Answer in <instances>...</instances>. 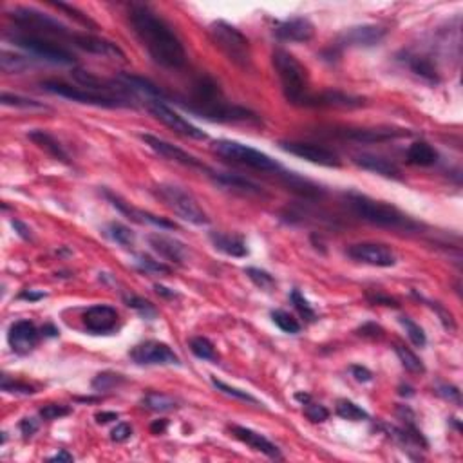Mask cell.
<instances>
[{"mask_svg": "<svg viewBox=\"0 0 463 463\" xmlns=\"http://www.w3.org/2000/svg\"><path fill=\"white\" fill-rule=\"evenodd\" d=\"M132 31L156 64L179 69L186 64V53L174 29L147 6L134 4L129 11Z\"/></svg>", "mask_w": 463, "mask_h": 463, "instance_id": "cell-1", "label": "cell"}, {"mask_svg": "<svg viewBox=\"0 0 463 463\" xmlns=\"http://www.w3.org/2000/svg\"><path fill=\"white\" fill-rule=\"evenodd\" d=\"M181 107L197 114L200 118L219 123H255L257 116L252 111L234 105L222 96L221 89L212 78L201 74L192 82L188 98L179 101Z\"/></svg>", "mask_w": 463, "mask_h": 463, "instance_id": "cell-2", "label": "cell"}, {"mask_svg": "<svg viewBox=\"0 0 463 463\" xmlns=\"http://www.w3.org/2000/svg\"><path fill=\"white\" fill-rule=\"evenodd\" d=\"M346 203L351 212L360 218L362 221L375 225L380 228H389V230H416L418 222L405 216L402 210H398L393 204L386 201L373 200L369 195L359 194V192H348L344 195Z\"/></svg>", "mask_w": 463, "mask_h": 463, "instance_id": "cell-3", "label": "cell"}, {"mask_svg": "<svg viewBox=\"0 0 463 463\" xmlns=\"http://www.w3.org/2000/svg\"><path fill=\"white\" fill-rule=\"evenodd\" d=\"M273 67L281 80L284 98L291 105L308 107L309 104V76L308 69L300 64L295 56L284 49H275L272 55Z\"/></svg>", "mask_w": 463, "mask_h": 463, "instance_id": "cell-4", "label": "cell"}, {"mask_svg": "<svg viewBox=\"0 0 463 463\" xmlns=\"http://www.w3.org/2000/svg\"><path fill=\"white\" fill-rule=\"evenodd\" d=\"M209 35L216 47L230 60L232 64L237 65L239 69H245V71L252 67L250 40L239 29L234 28L232 24L218 20V22L210 24Z\"/></svg>", "mask_w": 463, "mask_h": 463, "instance_id": "cell-5", "label": "cell"}, {"mask_svg": "<svg viewBox=\"0 0 463 463\" xmlns=\"http://www.w3.org/2000/svg\"><path fill=\"white\" fill-rule=\"evenodd\" d=\"M42 89L46 92H51V95L60 96V98H67V100L78 101V104L95 105V107H104V109H127V107H134L131 100H125V98H120V96L95 91V89H87V87L69 86V83L56 82V80L44 82L42 83Z\"/></svg>", "mask_w": 463, "mask_h": 463, "instance_id": "cell-6", "label": "cell"}, {"mask_svg": "<svg viewBox=\"0 0 463 463\" xmlns=\"http://www.w3.org/2000/svg\"><path fill=\"white\" fill-rule=\"evenodd\" d=\"M156 195L159 200L167 204L168 209L176 213L177 218L183 219V221L195 225V227H204L209 225L210 219L206 216V212L203 210L197 200L190 192H186L185 188L177 185H170V183H161L154 188Z\"/></svg>", "mask_w": 463, "mask_h": 463, "instance_id": "cell-7", "label": "cell"}, {"mask_svg": "<svg viewBox=\"0 0 463 463\" xmlns=\"http://www.w3.org/2000/svg\"><path fill=\"white\" fill-rule=\"evenodd\" d=\"M10 19L20 28L35 31L33 35H38V37L65 38L73 44V38L76 35L58 19H53L47 13H42L35 8H26V6L13 8V10H10Z\"/></svg>", "mask_w": 463, "mask_h": 463, "instance_id": "cell-8", "label": "cell"}, {"mask_svg": "<svg viewBox=\"0 0 463 463\" xmlns=\"http://www.w3.org/2000/svg\"><path fill=\"white\" fill-rule=\"evenodd\" d=\"M213 152H218V156L225 159H230L234 163L243 165V167L254 168L259 172H273L277 174L282 170L281 165L268 154H264L261 150L252 149L248 145H243L239 141L232 140H219L213 143Z\"/></svg>", "mask_w": 463, "mask_h": 463, "instance_id": "cell-9", "label": "cell"}, {"mask_svg": "<svg viewBox=\"0 0 463 463\" xmlns=\"http://www.w3.org/2000/svg\"><path fill=\"white\" fill-rule=\"evenodd\" d=\"M10 40L20 49L28 51L29 55L38 56L42 60H47L51 64L60 65H74L76 64V56L64 46L55 44L53 40H47L44 37L33 35V33H13L10 35Z\"/></svg>", "mask_w": 463, "mask_h": 463, "instance_id": "cell-10", "label": "cell"}, {"mask_svg": "<svg viewBox=\"0 0 463 463\" xmlns=\"http://www.w3.org/2000/svg\"><path fill=\"white\" fill-rule=\"evenodd\" d=\"M147 109L149 113L154 116L156 120L167 125L170 131H174L176 134H181L185 138H190V140H206V132L201 131L200 127H195L194 123H190L188 120H185L179 113L168 107L167 101L163 100H154L147 104Z\"/></svg>", "mask_w": 463, "mask_h": 463, "instance_id": "cell-11", "label": "cell"}, {"mask_svg": "<svg viewBox=\"0 0 463 463\" xmlns=\"http://www.w3.org/2000/svg\"><path fill=\"white\" fill-rule=\"evenodd\" d=\"M138 366H179L181 360L170 350V346L158 341H147L134 346L129 353Z\"/></svg>", "mask_w": 463, "mask_h": 463, "instance_id": "cell-12", "label": "cell"}, {"mask_svg": "<svg viewBox=\"0 0 463 463\" xmlns=\"http://www.w3.org/2000/svg\"><path fill=\"white\" fill-rule=\"evenodd\" d=\"M346 254L357 263L375 266V268H391L396 264V254L391 250V246L382 243H357L351 245Z\"/></svg>", "mask_w": 463, "mask_h": 463, "instance_id": "cell-13", "label": "cell"}, {"mask_svg": "<svg viewBox=\"0 0 463 463\" xmlns=\"http://www.w3.org/2000/svg\"><path fill=\"white\" fill-rule=\"evenodd\" d=\"M282 150H286L290 154L297 156L300 159H306L309 163L320 165V167L327 168H339L342 165L341 158L333 152V150L326 149V147L315 145V143H306V141H281L279 143Z\"/></svg>", "mask_w": 463, "mask_h": 463, "instance_id": "cell-14", "label": "cell"}, {"mask_svg": "<svg viewBox=\"0 0 463 463\" xmlns=\"http://www.w3.org/2000/svg\"><path fill=\"white\" fill-rule=\"evenodd\" d=\"M386 29L382 26H375V24L355 26V28L346 29L339 35L335 47H339V49H344V47H373L378 46L386 38Z\"/></svg>", "mask_w": 463, "mask_h": 463, "instance_id": "cell-15", "label": "cell"}, {"mask_svg": "<svg viewBox=\"0 0 463 463\" xmlns=\"http://www.w3.org/2000/svg\"><path fill=\"white\" fill-rule=\"evenodd\" d=\"M140 140L143 141L150 150H154L156 154H159L161 158H167L168 161H174V163H179L188 168H197V170H209L195 156L188 154L186 150L179 149V147L172 145V143H168V141L161 140V138L152 136V134H141Z\"/></svg>", "mask_w": 463, "mask_h": 463, "instance_id": "cell-16", "label": "cell"}, {"mask_svg": "<svg viewBox=\"0 0 463 463\" xmlns=\"http://www.w3.org/2000/svg\"><path fill=\"white\" fill-rule=\"evenodd\" d=\"M104 194L105 197L111 201V204H113L114 209H118L123 216H127L131 221L138 222V225H150V227L165 228V230H174V228H176V225H174L172 221H168V219L165 218H159V216H154V213L145 212V210L136 209V206H132L131 203L123 201L122 197H118V195H114L113 192L105 190Z\"/></svg>", "mask_w": 463, "mask_h": 463, "instance_id": "cell-17", "label": "cell"}, {"mask_svg": "<svg viewBox=\"0 0 463 463\" xmlns=\"http://www.w3.org/2000/svg\"><path fill=\"white\" fill-rule=\"evenodd\" d=\"M38 339H40V333L31 320H19V323L11 324L10 332H8L10 348L17 355L31 353L37 348Z\"/></svg>", "mask_w": 463, "mask_h": 463, "instance_id": "cell-18", "label": "cell"}, {"mask_svg": "<svg viewBox=\"0 0 463 463\" xmlns=\"http://www.w3.org/2000/svg\"><path fill=\"white\" fill-rule=\"evenodd\" d=\"M83 324L95 335H105L113 332L118 324V311L107 304L92 306L83 314Z\"/></svg>", "mask_w": 463, "mask_h": 463, "instance_id": "cell-19", "label": "cell"}, {"mask_svg": "<svg viewBox=\"0 0 463 463\" xmlns=\"http://www.w3.org/2000/svg\"><path fill=\"white\" fill-rule=\"evenodd\" d=\"M120 83L125 87V91L129 92L132 100L134 98H143V100L149 104V101L154 100H163L165 101V95L163 91L159 89L156 83H152L147 78L136 76V74H129V73H122L116 76Z\"/></svg>", "mask_w": 463, "mask_h": 463, "instance_id": "cell-20", "label": "cell"}, {"mask_svg": "<svg viewBox=\"0 0 463 463\" xmlns=\"http://www.w3.org/2000/svg\"><path fill=\"white\" fill-rule=\"evenodd\" d=\"M341 138L351 141H359V143H382V141L396 140V138L409 136L411 132L405 129H342L336 131Z\"/></svg>", "mask_w": 463, "mask_h": 463, "instance_id": "cell-21", "label": "cell"}, {"mask_svg": "<svg viewBox=\"0 0 463 463\" xmlns=\"http://www.w3.org/2000/svg\"><path fill=\"white\" fill-rule=\"evenodd\" d=\"M73 46L80 47L87 53H92V55H101L113 60H125V53L114 42L95 37L89 33H76L73 38Z\"/></svg>", "mask_w": 463, "mask_h": 463, "instance_id": "cell-22", "label": "cell"}, {"mask_svg": "<svg viewBox=\"0 0 463 463\" xmlns=\"http://www.w3.org/2000/svg\"><path fill=\"white\" fill-rule=\"evenodd\" d=\"M315 35V26L304 17H295L281 22L275 28V37L282 42H295V44H304L309 42Z\"/></svg>", "mask_w": 463, "mask_h": 463, "instance_id": "cell-23", "label": "cell"}, {"mask_svg": "<svg viewBox=\"0 0 463 463\" xmlns=\"http://www.w3.org/2000/svg\"><path fill=\"white\" fill-rule=\"evenodd\" d=\"M147 241H149L150 248L159 257H163V259L170 261L174 264H185L188 250H186V246L181 241H177L174 237L163 236V234H150L147 237Z\"/></svg>", "mask_w": 463, "mask_h": 463, "instance_id": "cell-24", "label": "cell"}, {"mask_svg": "<svg viewBox=\"0 0 463 463\" xmlns=\"http://www.w3.org/2000/svg\"><path fill=\"white\" fill-rule=\"evenodd\" d=\"M230 432L236 436L237 440L243 441L245 445H248L250 449L257 450V453H263L264 456H268V458L273 460H281L282 454L279 450V447L275 444L263 436L261 432L254 431V429H248V427H241V425H234L230 427Z\"/></svg>", "mask_w": 463, "mask_h": 463, "instance_id": "cell-25", "label": "cell"}, {"mask_svg": "<svg viewBox=\"0 0 463 463\" xmlns=\"http://www.w3.org/2000/svg\"><path fill=\"white\" fill-rule=\"evenodd\" d=\"M355 165H359L364 170H369L378 176L389 177V179H400V168L398 165L393 163L391 159L382 158L377 154H357L353 158Z\"/></svg>", "mask_w": 463, "mask_h": 463, "instance_id": "cell-26", "label": "cell"}, {"mask_svg": "<svg viewBox=\"0 0 463 463\" xmlns=\"http://www.w3.org/2000/svg\"><path fill=\"white\" fill-rule=\"evenodd\" d=\"M277 176L281 177L282 185L286 186L288 190L295 192L297 195L304 197V200H317L324 194V190L318 185L311 183L309 179L300 177L295 172H286V170H279Z\"/></svg>", "mask_w": 463, "mask_h": 463, "instance_id": "cell-27", "label": "cell"}, {"mask_svg": "<svg viewBox=\"0 0 463 463\" xmlns=\"http://www.w3.org/2000/svg\"><path fill=\"white\" fill-rule=\"evenodd\" d=\"M364 105L362 98L346 95L341 91H327L323 95H311L308 107H341V109H353Z\"/></svg>", "mask_w": 463, "mask_h": 463, "instance_id": "cell-28", "label": "cell"}, {"mask_svg": "<svg viewBox=\"0 0 463 463\" xmlns=\"http://www.w3.org/2000/svg\"><path fill=\"white\" fill-rule=\"evenodd\" d=\"M213 181L218 183L222 188H228L232 192H237L241 195H263V188L259 185L252 183L246 177L236 176V174H227V172H212Z\"/></svg>", "mask_w": 463, "mask_h": 463, "instance_id": "cell-29", "label": "cell"}, {"mask_svg": "<svg viewBox=\"0 0 463 463\" xmlns=\"http://www.w3.org/2000/svg\"><path fill=\"white\" fill-rule=\"evenodd\" d=\"M210 241H212L216 250L222 252L225 255H230V257H246L248 255L246 241L239 236H230V234H222V232H210Z\"/></svg>", "mask_w": 463, "mask_h": 463, "instance_id": "cell-30", "label": "cell"}, {"mask_svg": "<svg viewBox=\"0 0 463 463\" xmlns=\"http://www.w3.org/2000/svg\"><path fill=\"white\" fill-rule=\"evenodd\" d=\"M28 138L33 141V143H35V145H38L42 150H46L47 154L53 156L56 161H62V163H65V165H71V161H69V154L65 152V149L62 147V143H60L55 136H51L49 132L40 131V129H33V131L28 132Z\"/></svg>", "mask_w": 463, "mask_h": 463, "instance_id": "cell-31", "label": "cell"}, {"mask_svg": "<svg viewBox=\"0 0 463 463\" xmlns=\"http://www.w3.org/2000/svg\"><path fill=\"white\" fill-rule=\"evenodd\" d=\"M438 161V152L425 141H416L407 149V163L416 167H432Z\"/></svg>", "mask_w": 463, "mask_h": 463, "instance_id": "cell-32", "label": "cell"}, {"mask_svg": "<svg viewBox=\"0 0 463 463\" xmlns=\"http://www.w3.org/2000/svg\"><path fill=\"white\" fill-rule=\"evenodd\" d=\"M405 62H407L409 69H411L416 76L423 78L425 82L436 83L440 80V78H438V71H436V67L432 65V62H429V60L423 58V56L407 55Z\"/></svg>", "mask_w": 463, "mask_h": 463, "instance_id": "cell-33", "label": "cell"}, {"mask_svg": "<svg viewBox=\"0 0 463 463\" xmlns=\"http://www.w3.org/2000/svg\"><path fill=\"white\" fill-rule=\"evenodd\" d=\"M0 67L8 74H20L33 67V60L26 58V56L15 55V53H10V51H2V53H0Z\"/></svg>", "mask_w": 463, "mask_h": 463, "instance_id": "cell-34", "label": "cell"}, {"mask_svg": "<svg viewBox=\"0 0 463 463\" xmlns=\"http://www.w3.org/2000/svg\"><path fill=\"white\" fill-rule=\"evenodd\" d=\"M141 405L149 411H154V413H167V411H174L177 409V402L172 396L163 395V393H147L143 398H141Z\"/></svg>", "mask_w": 463, "mask_h": 463, "instance_id": "cell-35", "label": "cell"}, {"mask_svg": "<svg viewBox=\"0 0 463 463\" xmlns=\"http://www.w3.org/2000/svg\"><path fill=\"white\" fill-rule=\"evenodd\" d=\"M0 104L4 107H15V109H24V111H47L49 107L37 100L26 98L20 95H11V92H2L0 96Z\"/></svg>", "mask_w": 463, "mask_h": 463, "instance_id": "cell-36", "label": "cell"}, {"mask_svg": "<svg viewBox=\"0 0 463 463\" xmlns=\"http://www.w3.org/2000/svg\"><path fill=\"white\" fill-rule=\"evenodd\" d=\"M395 351L396 357L400 359V362H402V366H404L409 373H414V375H422V373H425V366H423V362L418 359L416 355L409 350V348H405V346L402 344H396Z\"/></svg>", "mask_w": 463, "mask_h": 463, "instance_id": "cell-37", "label": "cell"}, {"mask_svg": "<svg viewBox=\"0 0 463 463\" xmlns=\"http://www.w3.org/2000/svg\"><path fill=\"white\" fill-rule=\"evenodd\" d=\"M336 414L344 420L350 422H362V420H369V414L364 411L360 405H357L351 400H339L336 402Z\"/></svg>", "mask_w": 463, "mask_h": 463, "instance_id": "cell-38", "label": "cell"}, {"mask_svg": "<svg viewBox=\"0 0 463 463\" xmlns=\"http://www.w3.org/2000/svg\"><path fill=\"white\" fill-rule=\"evenodd\" d=\"M190 351L201 360H209V362H218L219 355L213 348L212 342L204 336H194L190 341Z\"/></svg>", "mask_w": 463, "mask_h": 463, "instance_id": "cell-39", "label": "cell"}, {"mask_svg": "<svg viewBox=\"0 0 463 463\" xmlns=\"http://www.w3.org/2000/svg\"><path fill=\"white\" fill-rule=\"evenodd\" d=\"M107 234L114 243H118L123 248H131L134 245V234L129 227L122 225V222H111L107 227Z\"/></svg>", "mask_w": 463, "mask_h": 463, "instance_id": "cell-40", "label": "cell"}, {"mask_svg": "<svg viewBox=\"0 0 463 463\" xmlns=\"http://www.w3.org/2000/svg\"><path fill=\"white\" fill-rule=\"evenodd\" d=\"M398 320H400V324L404 326L405 333H407V336H409V341L413 342V346H416V348H423V346L427 344L425 332H423L422 327H420V324H416L413 318L405 317V315H402Z\"/></svg>", "mask_w": 463, "mask_h": 463, "instance_id": "cell-41", "label": "cell"}, {"mask_svg": "<svg viewBox=\"0 0 463 463\" xmlns=\"http://www.w3.org/2000/svg\"><path fill=\"white\" fill-rule=\"evenodd\" d=\"M272 320L275 323V326L281 327L284 333L295 335V333L300 332V324L297 323V318L291 317L284 309H275V311H272Z\"/></svg>", "mask_w": 463, "mask_h": 463, "instance_id": "cell-42", "label": "cell"}, {"mask_svg": "<svg viewBox=\"0 0 463 463\" xmlns=\"http://www.w3.org/2000/svg\"><path fill=\"white\" fill-rule=\"evenodd\" d=\"M123 382H125L123 375L105 371V373H100V375H96L95 380H92V389L111 391V389H114V387H118L120 384H123Z\"/></svg>", "mask_w": 463, "mask_h": 463, "instance_id": "cell-43", "label": "cell"}, {"mask_svg": "<svg viewBox=\"0 0 463 463\" xmlns=\"http://www.w3.org/2000/svg\"><path fill=\"white\" fill-rule=\"evenodd\" d=\"M212 384L216 389L221 391V393H225V395L232 396V398H237V400H241V402H248V404L259 405V400L255 398V396H252L250 393H246V391H241V389H237V387L228 386V384H225V382L218 380V378H213V377H212Z\"/></svg>", "mask_w": 463, "mask_h": 463, "instance_id": "cell-44", "label": "cell"}, {"mask_svg": "<svg viewBox=\"0 0 463 463\" xmlns=\"http://www.w3.org/2000/svg\"><path fill=\"white\" fill-rule=\"evenodd\" d=\"M290 300H291V304L295 306L297 311H299V314L302 315V317H304L306 320H308V323H314L315 318H317V314H315V309L311 308V304H309L308 300L304 299V295H302V293H300L299 290L291 291V293H290Z\"/></svg>", "mask_w": 463, "mask_h": 463, "instance_id": "cell-45", "label": "cell"}, {"mask_svg": "<svg viewBox=\"0 0 463 463\" xmlns=\"http://www.w3.org/2000/svg\"><path fill=\"white\" fill-rule=\"evenodd\" d=\"M245 273H246V275H248V279H250V281L254 282L255 286L261 288V290L270 291L273 286H275V279H273L268 272H264V270H261V268H246Z\"/></svg>", "mask_w": 463, "mask_h": 463, "instance_id": "cell-46", "label": "cell"}, {"mask_svg": "<svg viewBox=\"0 0 463 463\" xmlns=\"http://www.w3.org/2000/svg\"><path fill=\"white\" fill-rule=\"evenodd\" d=\"M136 263H138V266H140V268L143 270V272H147V273L168 275V273L172 272V268H170V266H167V264L152 259V257H149V255H138Z\"/></svg>", "mask_w": 463, "mask_h": 463, "instance_id": "cell-47", "label": "cell"}, {"mask_svg": "<svg viewBox=\"0 0 463 463\" xmlns=\"http://www.w3.org/2000/svg\"><path fill=\"white\" fill-rule=\"evenodd\" d=\"M125 302H127L129 308L136 309L138 314L143 315L145 318H154L156 315H158V311H156V308L152 304H150L149 300L147 299H141V297H136V295H131V297H125Z\"/></svg>", "mask_w": 463, "mask_h": 463, "instance_id": "cell-48", "label": "cell"}, {"mask_svg": "<svg viewBox=\"0 0 463 463\" xmlns=\"http://www.w3.org/2000/svg\"><path fill=\"white\" fill-rule=\"evenodd\" d=\"M2 391H4V393H11V395H33L35 387L19 380H10V378L4 375V377H2Z\"/></svg>", "mask_w": 463, "mask_h": 463, "instance_id": "cell-49", "label": "cell"}, {"mask_svg": "<svg viewBox=\"0 0 463 463\" xmlns=\"http://www.w3.org/2000/svg\"><path fill=\"white\" fill-rule=\"evenodd\" d=\"M304 405H306L304 414L309 422L323 423V422H326L327 418H330V411H327L323 404H311V402H306Z\"/></svg>", "mask_w": 463, "mask_h": 463, "instance_id": "cell-50", "label": "cell"}, {"mask_svg": "<svg viewBox=\"0 0 463 463\" xmlns=\"http://www.w3.org/2000/svg\"><path fill=\"white\" fill-rule=\"evenodd\" d=\"M67 414H71V407H67V405L49 404L40 409V416L44 420H58V418H64Z\"/></svg>", "mask_w": 463, "mask_h": 463, "instance_id": "cell-51", "label": "cell"}, {"mask_svg": "<svg viewBox=\"0 0 463 463\" xmlns=\"http://www.w3.org/2000/svg\"><path fill=\"white\" fill-rule=\"evenodd\" d=\"M131 434H132V427L129 425V423L122 422L114 427L113 432H111V438H113L114 441H127L129 438H131Z\"/></svg>", "mask_w": 463, "mask_h": 463, "instance_id": "cell-52", "label": "cell"}, {"mask_svg": "<svg viewBox=\"0 0 463 463\" xmlns=\"http://www.w3.org/2000/svg\"><path fill=\"white\" fill-rule=\"evenodd\" d=\"M438 393H440L444 398H447L449 402H454L456 405L462 404V398H460V391L456 389V387L453 386H441L440 389H438Z\"/></svg>", "mask_w": 463, "mask_h": 463, "instance_id": "cell-53", "label": "cell"}, {"mask_svg": "<svg viewBox=\"0 0 463 463\" xmlns=\"http://www.w3.org/2000/svg\"><path fill=\"white\" fill-rule=\"evenodd\" d=\"M351 375L355 377V380L359 382H371L373 380V373L364 366H351Z\"/></svg>", "mask_w": 463, "mask_h": 463, "instance_id": "cell-54", "label": "cell"}, {"mask_svg": "<svg viewBox=\"0 0 463 463\" xmlns=\"http://www.w3.org/2000/svg\"><path fill=\"white\" fill-rule=\"evenodd\" d=\"M20 431H22V434L26 436V438L33 436L38 431V422L35 418H24L22 422H20Z\"/></svg>", "mask_w": 463, "mask_h": 463, "instance_id": "cell-55", "label": "cell"}, {"mask_svg": "<svg viewBox=\"0 0 463 463\" xmlns=\"http://www.w3.org/2000/svg\"><path fill=\"white\" fill-rule=\"evenodd\" d=\"M360 335L364 336H373V339H377V336H382V327L377 326V324H364L362 327H360Z\"/></svg>", "mask_w": 463, "mask_h": 463, "instance_id": "cell-56", "label": "cell"}, {"mask_svg": "<svg viewBox=\"0 0 463 463\" xmlns=\"http://www.w3.org/2000/svg\"><path fill=\"white\" fill-rule=\"evenodd\" d=\"M11 225H13V228L17 230V234H19L22 239H31V230H29L28 225H24L22 221H19V219H13Z\"/></svg>", "mask_w": 463, "mask_h": 463, "instance_id": "cell-57", "label": "cell"}, {"mask_svg": "<svg viewBox=\"0 0 463 463\" xmlns=\"http://www.w3.org/2000/svg\"><path fill=\"white\" fill-rule=\"evenodd\" d=\"M120 414L114 413V411H101V413H96V422L98 423H109L113 420H118Z\"/></svg>", "mask_w": 463, "mask_h": 463, "instance_id": "cell-58", "label": "cell"}, {"mask_svg": "<svg viewBox=\"0 0 463 463\" xmlns=\"http://www.w3.org/2000/svg\"><path fill=\"white\" fill-rule=\"evenodd\" d=\"M368 299L371 300V302H377V304H384V306H395V308H396V306H398V304H396V300H395V299H391V297L378 295V293H377V295H375V297H373V295H368Z\"/></svg>", "mask_w": 463, "mask_h": 463, "instance_id": "cell-59", "label": "cell"}, {"mask_svg": "<svg viewBox=\"0 0 463 463\" xmlns=\"http://www.w3.org/2000/svg\"><path fill=\"white\" fill-rule=\"evenodd\" d=\"M20 299H26V300H40V299H44V297H46V293H37V291H33V290H24L22 293H20Z\"/></svg>", "mask_w": 463, "mask_h": 463, "instance_id": "cell-60", "label": "cell"}, {"mask_svg": "<svg viewBox=\"0 0 463 463\" xmlns=\"http://www.w3.org/2000/svg\"><path fill=\"white\" fill-rule=\"evenodd\" d=\"M49 462H65V463H69V462H74V458H73V454H69L67 450H60L58 454L51 456Z\"/></svg>", "mask_w": 463, "mask_h": 463, "instance_id": "cell-61", "label": "cell"}, {"mask_svg": "<svg viewBox=\"0 0 463 463\" xmlns=\"http://www.w3.org/2000/svg\"><path fill=\"white\" fill-rule=\"evenodd\" d=\"M154 290L158 291L159 295H163V297H170V299H174V297H177V291H174V290H168V288L161 286V284H156V286H154Z\"/></svg>", "mask_w": 463, "mask_h": 463, "instance_id": "cell-62", "label": "cell"}, {"mask_svg": "<svg viewBox=\"0 0 463 463\" xmlns=\"http://www.w3.org/2000/svg\"><path fill=\"white\" fill-rule=\"evenodd\" d=\"M150 429H152V432H156V434H161V432L167 429V420H161V422H154Z\"/></svg>", "mask_w": 463, "mask_h": 463, "instance_id": "cell-63", "label": "cell"}, {"mask_svg": "<svg viewBox=\"0 0 463 463\" xmlns=\"http://www.w3.org/2000/svg\"><path fill=\"white\" fill-rule=\"evenodd\" d=\"M295 398H297V400H300V402H302V404H306V402H309V400H311V396H309L308 393H297Z\"/></svg>", "mask_w": 463, "mask_h": 463, "instance_id": "cell-64", "label": "cell"}]
</instances>
